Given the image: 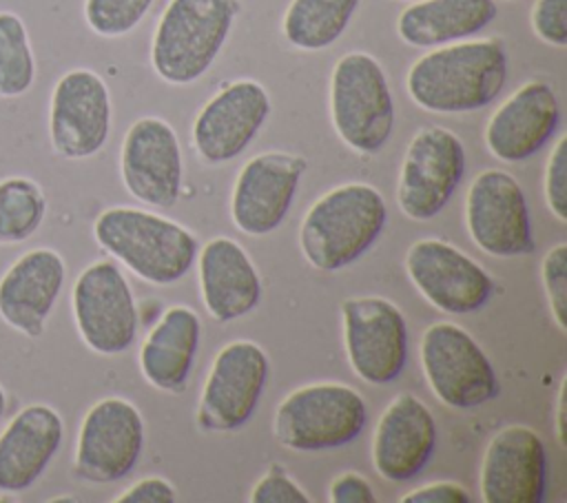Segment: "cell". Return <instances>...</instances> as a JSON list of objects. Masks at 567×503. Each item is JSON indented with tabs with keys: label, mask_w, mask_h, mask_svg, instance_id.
I'll return each mask as SVG.
<instances>
[{
	"label": "cell",
	"mask_w": 567,
	"mask_h": 503,
	"mask_svg": "<svg viewBox=\"0 0 567 503\" xmlns=\"http://www.w3.org/2000/svg\"><path fill=\"white\" fill-rule=\"evenodd\" d=\"M558 124L560 104L554 89L534 80L494 111L485 126V144L503 162H525L554 137Z\"/></svg>",
	"instance_id": "21"
},
{
	"label": "cell",
	"mask_w": 567,
	"mask_h": 503,
	"mask_svg": "<svg viewBox=\"0 0 567 503\" xmlns=\"http://www.w3.org/2000/svg\"><path fill=\"white\" fill-rule=\"evenodd\" d=\"M250 503H310V496L284 472V468L272 465L252 487Z\"/></svg>",
	"instance_id": "33"
},
{
	"label": "cell",
	"mask_w": 567,
	"mask_h": 503,
	"mask_svg": "<svg viewBox=\"0 0 567 503\" xmlns=\"http://www.w3.org/2000/svg\"><path fill=\"white\" fill-rule=\"evenodd\" d=\"M470 492L452 481H436L421 485L401 496V503H470Z\"/></svg>",
	"instance_id": "36"
},
{
	"label": "cell",
	"mask_w": 567,
	"mask_h": 503,
	"mask_svg": "<svg viewBox=\"0 0 567 503\" xmlns=\"http://www.w3.org/2000/svg\"><path fill=\"white\" fill-rule=\"evenodd\" d=\"M330 113L339 137L359 153H377L392 135L394 102L381 64L363 53H346L330 75Z\"/></svg>",
	"instance_id": "5"
},
{
	"label": "cell",
	"mask_w": 567,
	"mask_h": 503,
	"mask_svg": "<svg viewBox=\"0 0 567 503\" xmlns=\"http://www.w3.org/2000/svg\"><path fill=\"white\" fill-rule=\"evenodd\" d=\"M436 445L432 412L414 394H399L383 410L372 437L374 470L394 483L414 479L430 461Z\"/></svg>",
	"instance_id": "22"
},
{
	"label": "cell",
	"mask_w": 567,
	"mask_h": 503,
	"mask_svg": "<svg viewBox=\"0 0 567 503\" xmlns=\"http://www.w3.org/2000/svg\"><path fill=\"white\" fill-rule=\"evenodd\" d=\"M93 237L140 279L159 286L182 279L197 257V242L184 226L128 206L102 211Z\"/></svg>",
	"instance_id": "3"
},
{
	"label": "cell",
	"mask_w": 567,
	"mask_h": 503,
	"mask_svg": "<svg viewBox=\"0 0 567 503\" xmlns=\"http://www.w3.org/2000/svg\"><path fill=\"white\" fill-rule=\"evenodd\" d=\"M547 487V452L540 434L527 425L496 432L481 463V501L540 503Z\"/></svg>",
	"instance_id": "16"
},
{
	"label": "cell",
	"mask_w": 567,
	"mask_h": 503,
	"mask_svg": "<svg viewBox=\"0 0 567 503\" xmlns=\"http://www.w3.org/2000/svg\"><path fill=\"white\" fill-rule=\"evenodd\" d=\"M306 162L290 153H261L244 164L235 179L230 215L248 235L272 233L288 215Z\"/></svg>",
	"instance_id": "18"
},
{
	"label": "cell",
	"mask_w": 567,
	"mask_h": 503,
	"mask_svg": "<svg viewBox=\"0 0 567 503\" xmlns=\"http://www.w3.org/2000/svg\"><path fill=\"white\" fill-rule=\"evenodd\" d=\"M343 341L352 370L372 386L394 381L408 361V324L383 297H350L341 304Z\"/></svg>",
	"instance_id": "12"
},
{
	"label": "cell",
	"mask_w": 567,
	"mask_h": 503,
	"mask_svg": "<svg viewBox=\"0 0 567 503\" xmlns=\"http://www.w3.org/2000/svg\"><path fill=\"white\" fill-rule=\"evenodd\" d=\"M357 7L359 0H292L284 16V35L297 49L321 51L341 38Z\"/></svg>",
	"instance_id": "27"
},
{
	"label": "cell",
	"mask_w": 567,
	"mask_h": 503,
	"mask_svg": "<svg viewBox=\"0 0 567 503\" xmlns=\"http://www.w3.org/2000/svg\"><path fill=\"white\" fill-rule=\"evenodd\" d=\"M368 419L363 397L343 383H310L292 390L275 412V437L299 452L341 448L354 441Z\"/></svg>",
	"instance_id": "6"
},
{
	"label": "cell",
	"mask_w": 567,
	"mask_h": 503,
	"mask_svg": "<svg viewBox=\"0 0 567 503\" xmlns=\"http://www.w3.org/2000/svg\"><path fill=\"white\" fill-rule=\"evenodd\" d=\"M155 0H84V20L102 38H120L133 31Z\"/></svg>",
	"instance_id": "30"
},
{
	"label": "cell",
	"mask_w": 567,
	"mask_h": 503,
	"mask_svg": "<svg viewBox=\"0 0 567 503\" xmlns=\"http://www.w3.org/2000/svg\"><path fill=\"white\" fill-rule=\"evenodd\" d=\"M405 270L419 292L439 310L470 315L487 304L492 277L463 250L441 239H419L405 253Z\"/></svg>",
	"instance_id": "15"
},
{
	"label": "cell",
	"mask_w": 567,
	"mask_h": 503,
	"mask_svg": "<svg viewBox=\"0 0 567 503\" xmlns=\"http://www.w3.org/2000/svg\"><path fill=\"white\" fill-rule=\"evenodd\" d=\"M71 306L75 328L93 352L120 355L133 343L137 308L128 281L113 261H95L78 275Z\"/></svg>",
	"instance_id": "8"
},
{
	"label": "cell",
	"mask_w": 567,
	"mask_h": 503,
	"mask_svg": "<svg viewBox=\"0 0 567 503\" xmlns=\"http://www.w3.org/2000/svg\"><path fill=\"white\" fill-rule=\"evenodd\" d=\"M7 406H9V397H7V390L0 386V421H2L4 412H7Z\"/></svg>",
	"instance_id": "39"
},
{
	"label": "cell",
	"mask_w": 567,
	"mask_h": 503,
	"mask_svg": "<svg viewBox=\"0 0 567 503\" xmlns=\"http://www.w3.org/2000/svg\"><path fill=\"white\" fill-rule=\"evenodd\" d=\"M175 487L162 476H146L124 490L115 503H175Z\"/></svg>",
	"instance_id": "35"
},
{
	"label": "cell",
	"mask_w": 567,
	"mask_h": 503,
	"mask_svg": "<svg viewBox=\"0 0 567 503\" xmlns=\"http://www.w3.org/2000/svg\"><path fill=\"white\" fill-rule=\"evenodd\" d=\"M540 279L551 319L560 332H567V244L560 242L547 250L540 264Z\"/></svg>",
	"instance_id": "31"
},
{
	"label": "cell",
	"mask_w": 567,
	"mask_h": 503,
	"mask_svg": "<svg viewBox=\"0 0 567 503\" xmlns=\"http://www.w3.org/2000/svg\"><path fill=\"white\" fill-rule=\"evenodd\" d=\"M120 171L126 191L151 206H173L182 186V151L175 131L159 117L131 124L122 142Z\"/></svg>",
	"instance_id": "17"
},
{
	"label": "cell",
	"mask_w": 567,
	"mask_h": 503,
	"mask_svg": "<svg viewBox=\"0 0 567 503\" xmlns=\"http://www.w3.org/2000/svg\"><path fill=\"white\" fill-rule=\"evenodd\" d=\"M47 217L42 186L22 175L0 179V246L27 242Z\"/></svg>",
	"instance_id": "28"
},
{
	"label": "cell",
	"mask_w": 567,
	"mask_h": 503,
	"mask_svg": "<svg viewBox=\"0 0 567 503\" xmlns=\"http://www.w3.org/2000/svg\"><path fill=\"white\" fill-rule=\"evenodd\" d=\"M328 499L332 503H374L377 496L372 485L357 472H343L339 479L332 481Z\"/></svg>",
	"instance_id": "37"
},
{
	"label": "cell",
	"mask_w": 567,
	"mask_h": 503,
	"mask_svg": "<svg viewBox=\"0 0 567 503\" xmlns=\"http://www.w3.org/2000/svg\"><path fill=\"white\" fill-rule=\"evenodd\" d=\"M545 202L551 215L567 222V135L558 137L545 166Z\"/></svg>",
	"instance_id": "32"
},
{
	"label": "cell",
	"mask_w": 567,
	"mask_h": 503,
	"mask_svg": "<svg viewBox=\"0 0 567 503\" xmlns=\"http://www.w3.org/2000/svg\"><path fill=\"white\" fill-rule=\"evenodd\" d=\"M385 219L388 208L374 186H337L308 208L299 230L301 253L319 270L346 268L377 242Z\"/></svg>",
	"instance_id": "2"
},
{
	"label": "cell",
	"mask_w": 567,
	"mask_h": 503,
	"mask_svg": "<svg viewBox=\"0 0 567 503\" xmlns=\"http://www.w3.org/2000/svg\"><path fill=\"white\" fill-rule=\"evenodd\" d=\"M465 226L474 244L494 257H523L536 246L525 193L505 171L487 168L472 179Z\"/></svg>",
	"instance_id": "10"
},
{
	"label": "cell",
	"mask_w": 567,
	"mask_h": 503,
	"mask_svg": "<svg viewBox=\"0 0 567 503\" xmlns=\"http://www.w3.org/2000/svg\"><path fill=\"white\" fill-rule=\"evenodd\" d=\"M111 133V95L91 69H71L53 86L49 100V140L64 160L100 153Z\"/></svg>",
	"instance_id": "13"
},
{
	"label": "cell",
	"mask_w": 567,
	"mask_h": 503,
	"mask_svg": "<svg viewBox=\"0 0 567 503\" xmlns=\"http://www.w3.org/2000/svg\"><path fill=\"white\" fill-rule=\"evenodd\" d=\"M35 82V58L27 24L13 11H0V97L24 95Z\"/></svg>",
	"instance_id": "29"
},
{
	"label": "cell",
	"mask_w": 567,
	"mask_h": 503,
	"mask_svg": "<svg viewBox=\"0 0 567 503\" xmlns=\"http://www.w3.org/2000/svg\"><path fill=\"white\" fill-rule=\"evenodd\" d=\"M64 279L66 266L58 250H27L0 277V319L29 339L42 337Z\"/></svg>",
	"instance_id": "20"
},
{
	"label": "cell",
	"mask_w": 567,
	"mask_h": 503,
	"mask_svg": "<svg viewBox=\"0 0 567 503\" xmlns=\"http://www.w3.org/2000/svg\"><path fill=\"white\" fill-rule=\"evenodd\" d=\"M509 2H514V0H509Z\"/></svg>",
	"instance_id": "40"
},
{
	"label": "cell",
	"mask_w": 567,
	"mask_h": 503,
	"mask_svg": "<svg viewBox=\"0 0 567 503\" xmlns=\"http://www.w3.org/2000/svg\"><path fill=\"white\" fill-rule=\"evenodd\" d=\"M507 78L501 40H472L434 49L408 71L410 97L432 113H470L496 100Z\"/></svg>",
	"instance_id": "1"
},
{
	"label": "cell",
	"mask_w": 567,
	"mask_h": 503,
	"mask_svg": "<svg viewBox=\"0 0 567 503\" xmlns=\"http://www.w3.org/2000/svg\"><path fill=\"white\" fill-rule=\"evenodd\" d=\"M237 11V0H171L153 35L155 73L168 84L202 78L221 51Z\"/></svg>",
	"instance_id": "4"
},
{
	"label": "cell",
	"mask_w": 567,
	"mask_h": 503,
	"mask_svg": "<svg viewBox=\"0 0 567 503\" xmlns=\"http://www.w3.org/2000/svg\"><path fill=\"white\" fill-rule=\"evenodd\" d=\"M268 381V357L252 341L226 343L206 377L197 421L204 430L241 428L255 412Z\"/></svg>",
	"instance_id": "14"
},
{
	"label": "cell",
	"mask_w": 567,
	"mask_h": 503,
	"mask_svg": "<svg viewBox=\"0 0 567 503\" xmlns=\"http://www.w3.org/2000/svg\"><path fill=\"white\" fill-rule=\"evenodd\" d=\"M268 115L266 89L255 80H237L202 106L193 124V144L206 162H228L252 142Z\"/></svg>",
	"instance_id": "19"
},
{
	"label": "cell",
	"mask_w": 567,
	"mask_h": 503,
	"mask_svg": "<svg viewBox=\"0 0 567 503\" xmlns=\"http://www.w3.org/2000/svg\"><path fill=\"white\" fill-rule=\"evenodd\" d=\"M496 13L494 0H419L401 11L396 31L410 47H443L478 33Z\"/></svg>",
	"instance_id": "26"
},
{
	"label": "cell",
	"mask_w": 567,
	"mask_h": 503,
	"mask_svg": "<svg viewBox=\"0 0 567 503\" xmlns=\"http://www.w3.org/2000/svg\"><path fill=\"white\" fill-rule=\"evenodd\" d=\"M64 439L55 408L29 403L0 432V492H27L49 468Z\"/></svg>",
	"instance_id": "23"
},
{
	"label": "cell",
	"mask_w": 567,
	"mask_h": 503,
	"mask_svg": "<svg viewBox=\"0 0 567 503\" xmlns=\"http://www.w3.org/2000/svg\"><path fill=\"white\" fill-rule=\"evenodd\" d=\"M465 173V151L461 140L443 129H421L408 144L399 184L396 202L410 219H430L439 215Z\"/></svg>",
	"instance_id": "11"
},
{
	"label": "cell",
	"mask_w": 567,
	"mask_h": 503,
	"mask_svg": "<svg viewBox=\"0 0 567 503\" xmlns=\"http://www.w3.org/2000/svg\"><path fill=\"white\" fill-rule=\"evenodd\" d=\"M567 0H536L532 7V27L534 33L551 44V47H567Z\"/></svg>",
	"instance_id": "34"
},
{
	"label": "cell",
	"mask_w": 567,
	"mask_h": 503,
	"mask_svg": "<svg viewBox=\"0 0 567 503\" xmlns=\"http://www.w3.org/2000/svg\"><path fill=\"white\" fill-rule=\"evenodd\" d=\"M199 290L213 319L226 324L259 304L261 281L248 253L235 239L217 237L199 253Z\"/></svg>",
	"instance_id": "24"
},
{
	"label": "cell",
	"mask_w": 567,
	"mask_h": 503,
	"mask_svg": "<svg viewBox=\"0 0 567 503\" xmlns=\"http://www.w3.org/2000/svg\"><path fill=\"white\" fill-rule=\"evenodd\" d=\"M199 346V317L186 306L168 308L140 350L144 379L164 392H182Z\"/></svg>",
	"instance_id": "25"
},
{
	"label": "cell",
	"mask_w": 567,
	"mask_h": 503,
	"mask_svg": "<svg viewBox=\"0 0 567 503\" xmlns=\"http://www.w3.org/2000/svg\"><path fill=\"white\" fill-rule=\"evenodd\" d=\"M144 450V421L140 410L120 397H109L84 414L73 472L89 483H113L124 479Z\"/></svg>",
	"instance_id": "9"
},
{
	"label": "cell",
	"mask_w": 567,
	"mask_h": 503,
	"mask_svg": "<svg viewBox=\"0 0 567 503\" xmlns=\"http://www.w3.org/2000/svg\"><path fill=\"white\" fill-rule=\"evenodd\" d=\"M421 363L432 392L450 408H478L498 394L492 361L456 324L439 321L423 332Z\"/></svg>",
	"instance_id": "7"
},
{
	"label": "cell",
	"mask_w": 567,
	"mask_h": 503,
	"mask_svg": "<svg viewBox=\"0 0 567 503\" xmlns=\"http://www.w3.org/2000/svg\"><path fill=\"white\" fill-rule=\"evenodd\" d=\"M565 383H567V379L560 381L558 401H556V437L563 448H565Z\"/></svg>",
	"instance_id": "38"
}]
</instances>
